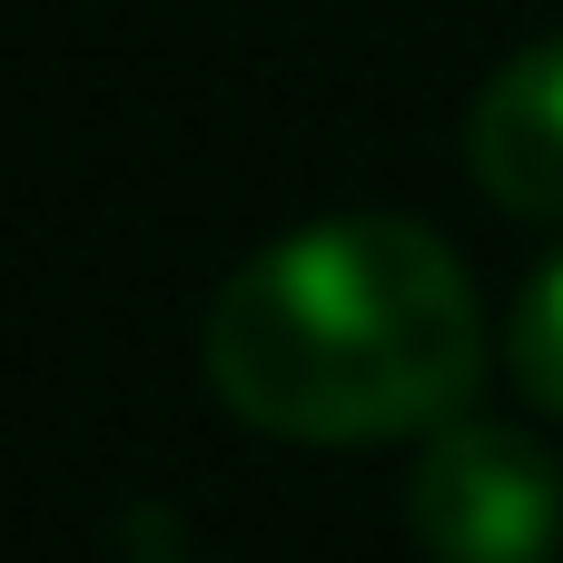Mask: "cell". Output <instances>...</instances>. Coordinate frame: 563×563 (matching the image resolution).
<instances>
[{"instance_id": "obj_1", "label": "cell", "mask_w": 563, "mask_h": 563, "mask_svg": "<svg viewBox=\"0 0 563 563\" xmlns=\"http://www.w3.org/2000/svg\"><path fill=\"white\" fill-rule=\"evenodd\" d=\"M198 356L218 406L257 435L386 445L435 435L485 386V307L435 228L356 208L257 247L208 297Z\"/></svg>"}, {"instance_id": "obj_2", "label": "cell", "mask_w": 563, "mask_h": 563, "mask_svg": "<svg viewBox=\"0 0 563 563\" xmlns=\"http://www.w3.org/2000/svg\"><path fill=\"white\" fill-rule=\"evenodd\" d=\"M406 525L435 563H554L563 465L485 416H445L406 475Z\"/></svg>"}, {"instance_id": "obj_3", "label": "cell", "mask_w": 563, "mask_h": 563, "mask_svg": "<svg viewBox=\"0 0 563 563\" xmlns=\"http://www.w3.org/2000/svg\"><path fill=\"white\" fill-rule=\"evenodd\" d=\"M465 168L505 218H563V30L515 49L465 109Z\"/></svg>"}, {"instance_id": "obj_4", "label": "cell", "mask_w": 563, "mask_h": 563, "mask_svg": "<svg viewBox=\"0 0 563 563\" xmlns=\"http://www.w3.org/2000/svg\"><path fill=\"white\" fill-rule=\"evenodd\" d=\"M505 366H515V386L563 416V257H544L534 277H525V297H515V327H505Z\"/></svg>"}]
</instances>
